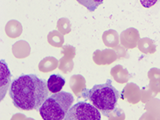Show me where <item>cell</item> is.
Segmentation results:
<instances>
[{
    "mask_svg": "<svg viewBox=\"0 0 160 120\" xmlns=\"http://www.w3.org/2000/svg\"><path fill=\"white\" fill-rule=\"evenodd\" d=\"M9 95L16 108L39 111L49 95L47 82L36 74H23L12 81Z\"/></svg>",
    "mask_w": 160,
    "mask_h": 120,
    "instance_id": "cell-1",
    "label": "cell"
},
{
    "mask_svg": "<svg viewBox=\"0 0 160 120\" xmlns=\"http://www.w3.org/2000/svg\"><path fill=\"white\" fill-rule=\"evenodd\" d=\"M82 97L90 101L102 114L109 117L110 114L117 110L120 93L113 86L111 80L108 79L105 84L95 85L90 89H84Z\"/></svg>",
    "mask_w": 160,
    "mask_h": 120,
    "instance_id": "cell-2",
    "label": "cell"
},
{
    "mask_svg": "<svg viewBox=\"0 0 160 120\" xmlns=\"http://www.w3.org/2000/svg\"><path fill=\"white\" fill-rule=\"evenodd\" d=\"M74 101L70 92L60 91L46 99L39 108V113L44 120H62Z\"/></svg>",
    "mask_w": 160,
    "mask_h": 120,
    "instance_id": "cell-3",
    "label": "cell"
},
{
    "mask_svg": "<svg viewBox=\"0 0 160 120\" xmlns=\"http://www.w3.org/2000/svg\"><path fill=\"white\" fill-rule=\"evenodd\" d=\"M101 112L94 105L85 101H79L71 107L65 120H99Z\"/></svg>",
    "mask_w": 160,
    "mask_h": 120,
    "instance_id": "cell-4",
    "label": "cell"
},
{
    "mask_svg": "<svg viewBox=\"0 0 160 120\" xmlns=\"http://www.w3.org/2000/svg\"><path fill=\"white\" fill-rule=\"evenodd\" d=\"M11 82V73L8 65L3 60L1 61V100L6 95Z\"/></svg>",
    "mask_w": 160,
    "mask_h": 120,
    "instance_id": "cell-5",
    "label": "cell"
},
{
    "mask_svg": "<svg viewBox=\"0 0 160 120\" xmlns=\"http://www.w3.org/2000/svg\"><path fill=\"white\" fill-rule=\"evenodd\" d=\"M66 84V80L62 75L58 74H53L51 75L47 81L48 90L51 93H57L62 89Z\"/></svg>",
    "mask_w": 160,
    "mask_h": 120,
    "instance_id": "cell-6",
    "label": "cell"
},
{
    "mask_svg": "<svg viewBox=\"0 0 160 120\" xmlns=\"http://www.w3.org/2000/svg\"><path fill=\"white\" fill-rule=\"evenodd\" d=\"M82 6H84L89 12H94L98 6L104 2V0H76Z\"/></svg>",
    "mask_w": 160,
    "mask_h": 120,
    "instance_id": "cell-7",
    "label": "cell"
},
{
    "mask_svg": "<svg viewBox=\"0 0 160 120\" xmlns=\"http://www.w3.org/2000/svg\"><path fill=\"white\" fill-rule=\"evenodd\" d=\"M160 0H140V2L144 8H149L154 6Z\"/></svg>",
    "mask_w": 160,
    "mask_h": 120,
    "instance_id": "cell-8",
    "label": "cell"
}]
</instances>
